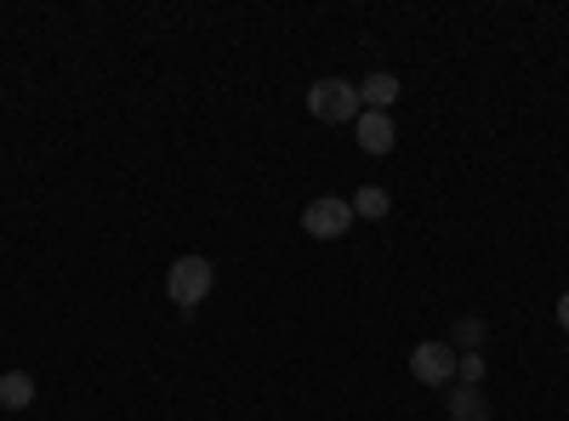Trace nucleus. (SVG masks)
<instances>
[{"label": "nucleus", "instance_id": "1", "mask_svg": "<svg viewBox=\"0 0 569 421\" xmlns=\"http://www.w3.org/2000/svg\"><path fill=\"white\" fill-rule=\"evenodd\" d=\"M211 285H217L211 257H177V262L166 268V297H171V308H182V313H194V308L211 297Z\"/></svg>", "mask_w": 569, "mask_h": 421}, {"label": "nucleus", "instance_id": "2", "mask_svg": "<svg viewBox=\"0 0 569 421\" xmlns=\"http://www.w3.org/2000/svg\"><path fill=\"white\" fill-rule=\"evenodd\" d=\"M308 114H313V120H325V126H348V120H359V114H365L359 86H353V80H342V74L313 80V86H308Z\"/></svg>", "mask_w": 569, "mask_h": 421}, {"label": "nucleus", "instance_id": "3", "mask_svg": "<svg viewBox=\"0 0 569 421\" xmlns=\"http://www.w3.org/2000/svg\"><path fill=\"white\" fill-rule=\"evenodd\" d=\"M456 348L450 342H416V353H410V377L421 382V388H450L456 382Z\"/></svg>", "mask_w": 569, "mask_h": 421}, {"label": "nucleus", "instance_id": "4", "mask_svg": "<svg viewBox=\"0 0 569 421\" xmlns=\"http://www.w3.org/2000/svg\"><path fill=\"white\" fill-rule=\"evenodd\" d=\"M302 228L313 233V240H342V233L353 228V206L342 194H319V200H308Z\"/></svg>", "mask_w": 569, "mask_h": 421}, {"label": "nucleus", "instance_id": "5", "mask_svg": "<svg viewBox=\"0 0 569 421\" xmlns=\"http://www.w3.org/2000/svg\"><path fill=\"white\" fill-rule=\"evenodd\" d=\"M353 137H359V149H365V154H393V143H399V126H393V114H376V109H365V114L353 120Z\"/></svg>", "mask_w": 569, "mask_h": 421}, {"label": "nucleus", "instance_id": "6", "mask_svg": "<svg viewBox=\"0 0 569 421\" xmlns=\"http://www.w3.org/2000/svg\"><path fill=\"white\" fill-rule=\"evenodd\" d=\"M359 103L376 109V114H388V109L399 103V74H388V69H382V74H365V80H359Z\"/></svg>", "mask_w": 569, "mask_h": 421}, {"label": "nucleus", "instance_id": "7", "mask_svg": "<svg viewBox=\"0 0 569 421\" xmlns=\"http://www.w3.org/2000/svg\"><path fill=\"white\" fill-rule=\"evenodd\" d=\"M34 377L29 370H7V377H0V410H29L34 404Z\"/></svg>", "mask_w": 569, "mask_h": 421}, {"label": "nucleus", "instance_id": "8", "mask_svg": "<svg viewBox=\"0 0 569 421\" xmlns=\"http://www.w3.org/2000/svg\"><path fill=\"white\" fill-rule=\"evenodd\" d=\"M445 410H450V421H490V399H485V388H456Z\"/></svg>", "mask_w": 569, "mask_h": 421}, {"label": "nucleus", "instance_id": "9", "mask_svg": "<svg viewBox=\"0 0 569 421\" xmlns=\"http://www.w3.org/2000/svg\"><path fill=\"white\" fill-rule=\"evenodd\" d=\"M348 206H353V217H365V222H382V217L393 211V200H388V189H376V182H370V189H359V194H353Z\"/></svg>", "mask_w": 569, "mask_h": 421}, {"label": "nucleus", "instance_id": "10", "mask_svg": "<svg viewBox=\"0 0 569 421\" xmlns=\"http://www.w3.org/2000/svg\"><path fill=\"white\" fill-rule=\"evenodd\" d=\"M479 342H485V319H456V331H450V348L456 353H479Z\"/></svg>", "mask_w": 569, "mask_h": 421}, {"label": "nucleus", "instance_id": "11", "mask_svg": "<svg viewBox=\"0 0 569 421\" xmlns=\"http://www.w3.org/2000/svg\"><path fill=\"white\" fill-rule=\"evenodd\" d=\"M456 382H461V388H479V382H485V353H461V359H456Z\"/></svg>", "mask_w": 569, "mask_h": 421}, {"label": "nucleus", "instance_id": "12", "mask_svg": "<svg viewBox=\"0 0 569 421\" xmlns=\"http://www.w3.org/2000/svg\"><path fill=\"white\" fill-rule=\"evenodd\" d=\"M558 324H563V337H569V291L558 297Z\"/></svg>", "mask_w": 569, "mask_h": 421}]
</instances>
